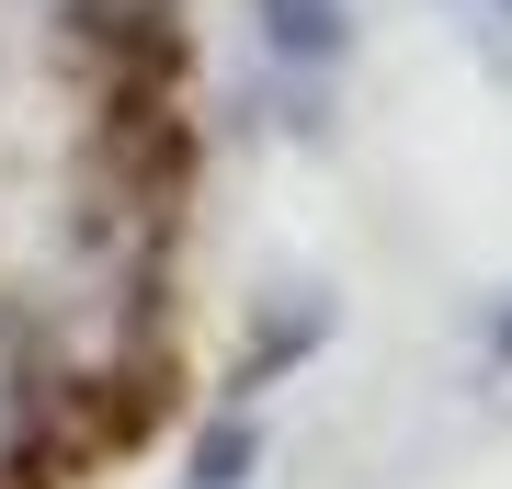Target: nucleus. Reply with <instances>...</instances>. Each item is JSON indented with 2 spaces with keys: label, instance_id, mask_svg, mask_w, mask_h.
<instances>
[{
  "label": "nucleus",
  "instance_id": "f257e3e1",
  "mask_svg": "<svg viewBox=\"0 0 512 489\" xmlns=\"http://www.w3.org/2000/svg\"><path fill=\"white\" fill-rule=\"evenodd\" d=\"M251 467H262V421H239V410H228L217 433L194 444V478H183V489H251Z\"/></svg>",
  "mask_w": 512,
  "mask_h": 489
},
{
  "label": "nucleus",
  "instance_id": "f03ea898",
  "mask_svg": "<svg viewBox=\"0 0 512 489\" xmlns=\"http://www.w3.org/2000/svg\"><path fill=\"white\" fill-rule=\"evenodd\" d=\"M35 455V376H23V353L0 342V478Z\"/></svg>",
  "mask_w": 512,
  "mask_h": 489
},
{
  "label": "nucleus",
  "instance_id": "7ed1b4c3",
  "mask_svg": "<svg viewBox=\"0 0 512 489\" xmlns=\"http://www.w3.org/2000/svg\"><path fill=\"white\" fill-rule=\"evenodd\" d=\"M501 342H512V330H501Z\"/></svg>",
  "mask_w": 512,
  "mask_h": 489
}]
</instances>
